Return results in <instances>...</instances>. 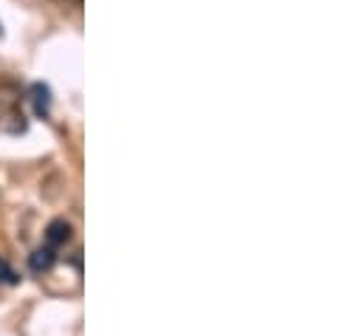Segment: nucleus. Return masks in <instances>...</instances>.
I'll return each mask as SVG.
<instances>
[{
    "label": "nucleus",
    "mask_w": 364,
    "mask_h": 336,
    "mask_svg": "<svg viewBox=\"0 0 364 336\" xmlns=\"http://www.w3.org/2000/svg\"><path fill=\"white\" fill-rule=\"evenodd\" d=\"M68 241H71V224H65V221H54V224L48 226V232H46V246L60 249V246H65Z\"/></svg>",
    "instance_id": "obj_1"
},
{
    "label": "nucleus",
    "mask_w": 364,
    "mask_h": 336,
    "mask_svg": "<svg viewBox=\"0 0 364 336\" xmlns=\"http://www.w3.org/2000/svg\"><path fill=\"white\" fill-rule=\"evenodd\" d=\"M54 263H57V249H51V246H40L31 254V268L34 271H48Z\"/></svg>",
    "instance_id": "obj_2"
},
{
    "label": "nucleus",
    "mask_w": 364,
    "mask_h": 336,
    "mask_svg": "<svg viewBox=\"0 0 364 336\" xmlns=\"http://www.w3.org/2000/svg\"><path fill=\"white\" fill-rule=\"evenodd\" d=\"M74 3H82V0H74Z\"/></svg>",
    "instance_id": "obj_3"
}]
</instances>
